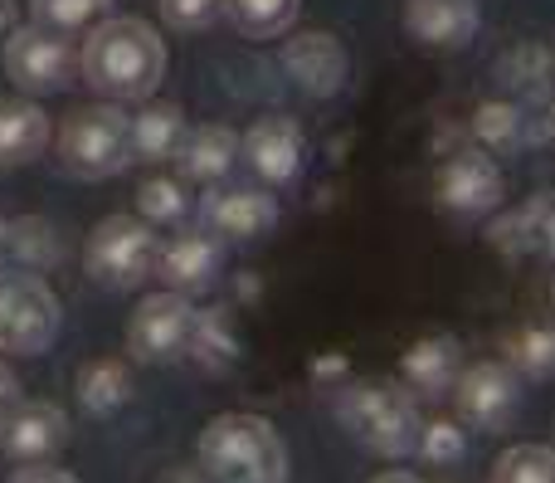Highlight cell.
Returning <instances> with one entry per match:
<instances>
[{
    "mask_svg": "<svg viewBox=\"0 0 555 483\" xmlns=\"http://www.w3.org/2000/svg\"><path fill=\"white\" fill-rule=\"evenodd\" d=\"M492 483H555V449L551 445H512L492 465Z\"/></svg>",
    "mask_w": 555,
    "mask_h": 483,
    "instance_id": "obj_26",
    "label": "cell"
},
{
    "mask_svg": "<svg viewBox=\"0 0 555 483\" xmlns=\"http://www.w3.org/2000/svg\"><path fill=\"white\" fill-rule=\"evenodd\" d=\"M224 10V0H162V20L171 29H205Z\"/></svg>",
    "mask_w": 555,
    "mask_h": 483,
    "instance_id": "obj_33",
    "label": "cell"
},
{
    "mask_svg": "<svg viewBox=\"0 0 555 483\" xmlns=\"http://www.w3.org/2000/svg\"><path fill=\"white\" fill-rule=\"evenodd\" d=\"M10 483H78L68 469H54V465H20Z\"/></svg>",
    "mask_w": 555,
    "mask_h": 483,
    "instance_id": "obj_34",
    "label": "cell"
},
{
    "mask_svg": "<svg viewBox=\"0 0 555 483\" xmlns=\"http://www.w3.org/2000/svg\"><path fill=\"white\" fill-rule=\"evenodd\" d=\"M59 156L74 176L103 181L137 162L132 152V113H122L117 103H93L68 113L64 132H59Z\"/></svg>",
    "mask_w": 555,
    "mask_h": 483,
    "instance_id": "obj_4",
    "label": "cell"
},
{
    "mask_svg": "<svg viewBox=\"0 0 555 483\" xmlns=\"http://www.w3.org/2000/svg\"><path fill=\"white\" fill-rule=\"evenodd\" d=\"M521 225H527V240H531V254H551L555 259V191H541L521 205Z\"/></svg>",
    "mask_w": 555,
    "mask_h": 483,
    "instance_id": "obj_31",
    "label": "cell"
},
{
    "mask_svg": "<svg viewBox=\"0 0 555 483\" xmlns=\"http://www.w3.org/2000/svg\"><path fill=\"white\" fill-rule=\"evenodd\" d=\"M371 483H424V479H414V474H404V469H395V474H380V479H371Z\"/></svg>",
    "mask_w": 555,
    "mask_h": 483,
    "instance_id": "obj_37",
    "label": "cell"
},
{
    "mask_svg": "<svg viewBox=\"0 0 555 483\" xmlns=\"http://www.w3.org/2000/svg\"><path fill=\"white\" fill-rule=\"evenodd\" d=\"M10 254H15V259H25L29 269H44V264H54L59 254H64V244H59V230L49 220L25 215V220L10 225Z\"/></svg>",
    "mask_w": 555,
    "mask_h": 483,
    "instance_id": "obj_28",
    "label": "cell"
},
{
    "mask_svg": "<svg viewBox=\"0 0 555 483\" xmlns=\"http://www.w3.org/2000/svg\"><path fill=\"white\" fill-rule=\"evenodd\" d=\"M191 352L205 361L210 371H224L234 361V352H240V342H234L230 322H224V308H210L195 318V338H191Z\"/></svg>",
    "mask_w": 555,
    "mask_h": 483,
    "instance_id": "obj_29",
    "label": "cell"
},
{
    "mask_svg": "<svg viewBox=\"0 0 555 483\" xmlns=\"http://www.w3.org/2000/svg\"><path fill=\"white\" fill-rule=\"evenodd\" d=\"M5 74L15 78L20 93H59L78 74V49L68 35L44 25L10 29L5 39Z\"/></svg>",
    "mask_w": 555,
    "mask_h": 483,
    "instance_id": "obj_7",
    "label": "cell"
},
{
    "mask_svg": "<svg viewBox=\"0 0 555 483\" xmlns=\"http://www.w3.org/2000/svg\"><path fill=\"white\" fill-rule=\"evenodd\" d=\"M10 29H15V0H0V49H5Z\"/></svg>",
    "mask_w": 555,
    "mask_h": 483,
    "instance_id": "obj_36",
    "label": "cell"
},
{
    "mask_svg": "<svg viewBox=\"0 0 555 483\" xmlns=\"http://www.w3.org/2000/svg\"><path fill=\"white\" fill-rule=\"evenodd\" d=\"M220 264H224V244L215 230H181L171 244H162V264L156 274L166 279V289L176 293H205L215 279H220Z\"/></svg>",
    "mask_w": 555,
    "mask_h": 483,
    "instance_id": "obj_13",
    "label": "cell"
},
{
    "mask_svg": "<svg viewBox=\"0 0 555 483\" xmlns=\"http://www.w3.org/2000/svg\"><path fill=\"white\" fill-rule=\"evenodd\" d=\"M240 156H244V137L234 132V127L205 123V127H195V132H185L176 162H181V171L191 176V181H224Z\"/></svg>",
    "mask_w": 555,
    "mask_h": 483,
    "instance_id": "obj_19",
    "label": "cell"
},
{
    "mask_svg": "<svg viewBox=\"0 0 555 483\" xmlns=\"http://www.w3.org/2000/svg\"><path fill=\"white\" fill-rule=\"evenodd\" d=\"M453 401H459V420L468 430H507L521 410V377L507 367V361H473V367L459 371V386H453Z\"/></svg>",
    "mask_w": 555,
    "mask_h": 483,
    "instance_id": "obj_9",
    "label": "cell"
},
{
    "mask_svg": "<svg viewBox=\"0 0 555 483\" xmlns=\"http://www.w3.org/2000/svg\"><path fill=\"white\" fill-rule=\"evenodd\" d=\"M507 367L527 381L555 377V328H521L507 338Z\"/></svg>",
    "mask_w": 555,
    "mask_h": 483,
    "instance_id": "obj_25",
    "label": "cell"
},
{
    "mask_svg": "<svg viewBox=\"0 0 555 483\" xmlns=\"http://www.w3.org/2000/svg\"><path fill=\"white\" fill-rule=\"evenodd\" d=\"M107 5H113V0H29V15L44 29L78 35V29H93V20L107 15Z\"/></svg>",
    "mask_w": 555,
    "mask_h": 483,
    "instance_id": "obj_27",
    "label": "cell"
},
{
    "mask_svg": "<svg viewBox=\"0 0 555 483\" xmlns=\"http://www.w3.org/2000/svg\"><path fill=\"white\" fill-rule=\"evenodd\" d=\"M20 406V381H15V371L0 361V425H5V416Z\"/></svg>",
    "mask_w": 555,
    "mask_h": 483,
    "instance_id": "obj_35",
    "label": "cell"
},
{
    "mask_svg": "<svg viewBox=\"0 0 555 483\" xmlns=\"http://www.w3.org/2000/svg\"><path fill=\"white\" fill-rule=\"evenodd\" d=\"M5 254H10V220H0V264H5Z\"/></svg>",
    "mask_w": 555,
    "mask_h": 483,
    "instance_id": "obj_38",
    "label": "cell"
},
{
    "mask_svg": "<svg viewBox=\"0 0 555 483\" xmlns=\"http://www.w3.org/2000/svg\"><path fill=\"white\" fill-rule=\"evenodd\" d=\"M185 186L176 181V176H152V181H142V191H137V211H142L146 225H171L185 215Z\"/></svg>",
    "mask_w": 555,
    "mask_h": 483,
    "instance_id": "obj_30",
    "label": "cell"
},
{
    "mask_svg": "<svg viewBox=\"0 0 555 483\" xmlns=\"http://www.w3.org/2000/svg\"><path fill=\"white\" fill-rule=\"evenodd\" d=\"M162 264V240L146 220L132 215H107L93 234H88V274L103 279L107 289H137L146 283Z\"/></svg>",
    "mask_w": 555,
    "mask_h": 483,
    "instance_id": "obj_5",
    "label": "cell"
},
{
    "mask_svg": "<svg viewBox=\"0 0 555 483\" xmlns=\"http://www.w3.org/2000/svg\"><path fill=\"white\" fill-rule=\"evenodd\" d=\"M283 68L302 93L312 98H332L346 88V74H351V59H346V45L326 29H302L283 45Z\"/></svg>",
    "mask_w": 555,
    "mask_h": 483,
    "instance_id": "obj_11",
    "label": "cell"
},
{
    "mask_svg": "<svg viewBox=\"0 0 555 483\" xmlns=\"http://www.w3.org/2000/svg\"><path fill=\"white\" fill-rule=\"evenodd\" d=\"M195 455L210 483H287V445L263 416H215Z\"/></svg>",
    "mask_w": 555,
    "mask_h": 483,
    "instance_id": "obj_2",
    "label": "cell"
},
{
    "mask_svg": "<svg viewBox=\"0 0 555 483\" xmlns=\"http://www.w3.org/2000/svg\"><path fill=\"white\" fill-rule=\"evenodd\" d=\"M336 420L356 445H365L380 459H410L420 455L424 420H420V396L400 381H356L336 401Z\"/></svg>",
    "mask_w": 555,
    "mask_h": 483,
    "instance_id": "obj_3",
    "label": "cell"
},
{
    "mask_svg": "<svg viewBox=\"0 0 555 483\" xmlns=\"http://www.w3.org/2000/svg\"><path fill=\"white\" fill-rule=\"evenodd\" d=\"M59 338V298L39 274H0V352L39 357Z\"/></svg>",
    "mask_w": 555,
    "mask_h": 483,
    "instance_id": "obj_6",
    "label": "cell"
},
{
    "mask_svg": "<svg viewBox=\"0 0 555 483\" xmlns=\"http://www.w3.org/2000/svg\"><path fill=\"white\" fill-rule=\"evenodd\" d=\"M185 142V113L176 103H152L146 98L142 113L132 117V152L137 162H166Z\"/></svg>",
    "mask_w": 555,
    "mask_h": 483,
    "instance_id": "obj_22",
    "label": "cell"
},
{
    "mask_svg": "<svg viewBox=\"0 0 555 483\" xmlns=\"http://www.w3.org/2000/svg\"><path fill=\"white\" fill-rule=\"evenodd\" d=\"M205 225L224 240H259L278 225V201L269 191H254V186H224V191L205 195Z\"/></svg>",
    "mask_w": 555,
    "mask_h": 483,
    "instance_id": "obj_15",
    "label": "cell"
},
{
    "mask_svg": "<svg viewBox=\"0 0 555 483\" xmlns=\"http://www.w3.org/2000/svg\"><path fill=\"white\" fill-rule=\"evenodd\" d=\"M459 371H463V347L453 332H434V338H420L400 361V377L404 386L414 391L420 401H443L453 396L459 386Z\"/></svg>",
    "mask_w": 555,
    "mask_h": 483,
    "instance_id": "obj_16",
    "label": "cell"
},
{
    "mask_svg": "<svg viewBox=\"0 0 555 483\" xmlns=\"http://www.w3.org/2000/svg\"><path fill=\"white\" fill-rule=\"evenodd\" d=\"M546 137H551V142H555V107H551V123H546Z\"/></svg>",
    "mask_w": 555,
    "mask_h": 483,
    "instance_id": "obj_39",
    "label": "cell"
},
{
    "mask_svg": "<svg viewBox=\"0 0 555 483\" xmlns=\"http://www.w3.org/2000/svg\"><path fill=\"white\" fill-rule=\"evenodd\" d=\"M492 74H498V84L507 88L517 103L537 107V103H546L555 88V54L546 45H537V39H527V45H512L507 54L498 59Z\"/></svg>",
    "mask_w": 555,
    "mask_h": 483,
    "instance_id": "obj_20",
    "label": "cell"
},
{
    "mask_svg": "<svg viewBox=\"0 0 555 483\" xmlns=\"http://www.w3.org/2000/svg\"><path fill=\"white\" fill-rule=\"evenodd\" d=\"M78 68L113 103H146L166 78V39L137 15L98 20L78 49Z\"/></svg>",
    "mask_w": 555,
    "mask_h": 483,
    "instance_id": "obj_1",
    "label": "cell"
},
{
    "mask_svg": "<svg viewBox=\"0 0 555 483\" xmlns=\"http://www.w3.org/2000/svg\"><path fill=\"white\" fill-rule=\"evenodd\" d=\"M302 0H224V15L234 20V29L249 39H278L293 29Z\"/></svg>",
    "mask_w": 555,
    "mask_h": 483,
    "instance_id": "obj_24",
    "label": "cell"
},
{
    "mask_svg": "<svg viewBox=\"0 0 555 483\" xmlns=\"http://www.w3.org/2000/svg\"><path fill=\"white\" fill-rule=\"evenodd\" d=\"M0 445L15 465H44L68 445V416L54 401H20L0 425Z\"/></svg>",
    "mask_w": 555,
    "mask_h": 483,
    "instance_id": "obj_12",
    "label": "cell"
},
{
    "mask_svg": "<svg viewBox=\"0 0 555 483\" xmlns=\"http://www.w3.org/2000/svg\"><path fill=\"white\" fill-rule=\"evenodd\" d=\"M49 147V117L29 98H0V166H29Z\"/></svg>",
    "mask_w": 555,
    "mask_h": 483,
    "instance_id": "obj_21",
    "label": "cell"
},
{
    "mask_svg": "<svg viewBox=\"0 0 555 483\" xmlns=\"http://www.w3.org/2000/svg\"><path fill=\"white\" fill-rule=\"evenodd\" d=\"M473 137L482 142V152H527V147H537L546 137V127L517 98H492V103H482L473 113Z\"/></svg>",
    "mask_w": 555,
    "mask_h": 483,
    "instance_id": "obj_18",
    "label": "cell"
},
{
    "mask_svg": "<svg viewBox=\"0 0 555 483\" xmlns=\"http://www.w3.org/2000/svg\"><path fill=\"white\" fill-rule=\"evenodd\" d=\"M195 318L201 313L191 308V298L176 289H162V293H146L137 303L132 322H127V352L137 361H176L191 352V338H195Z\"/></svg>",
    "mask_w": 555,
    "mask_h": 483,
    "instance_id": "obj_8",
    "label": "cell"
},
{
    "mask_svg": "<svg viewBox=\"0 0 555 483\" xmlns=\"http://www.w3.org/2000/svg\"><path fill=\"white\" fill-rule=\"evenodd\" d=\"M439 205L453 215H488L502 205V171L482 147L453 152L439 171Z\"/></svg>",
    "mask_w": 555,
    "mask_h": 483,
    "instance_id": "obj_10",
    "label": "cell"
},
{
    "mask_svg": "<svg viewBox=\"0 0 555 483\" xmlns=\"http://www.w3.org/2000/svg\"><path fill=\"white\" fill-rule=\"evenodd\" d=\"M420 455L429 459V465H459V459L468 455V440H463V430L453 425V420H434V425H424Z\"/></svg>",
    "mask_w": 555,
    "mask_h": 483,
    "instance_id": "obj_32",
    "label": "cell"
},
{
    "mask_svg": "<svg viewBox=\"0 0 555 483\" xmlns=\"http://www.w3.org/2000/svg\"><path fill=\"white\" fill-rule=\"evenodd\" d=\"M244 156H249V166L269 186L297 181V171H302V156H307L302 127H297L293 117H283V113L259 117V123L244 132Z\"/></svg>",
    "mask_w": 555,
    "mask_h": 483,
    "instance_id": "obj_14",
    "label": "cell"
},
{
    "mask_svg": "<svg viewBox=\"0 0 555 483\" xmlns=\"http://www.w3.org/2000/svg\"><path fill=\"white\" fill-rule=\"evenodd\" d=\"M478 25H482L478 0H410V5H404V29H410V39H420V45H429V49L473 45Z\"/></svg>",
    "mask_w": 555,
    "mask_h": 483,
    "instance_id": "obj_17",
    "label": "cell"
},
{
    "mask_svg": "<svg viewBox=\"0 0 555 483\" xmlns=\"http://www.w3.org/2000/svg\"><path fill=\"white\" fill-rule=\"evenodd\" d=\"M78 401L88 416H117L132 401V367L122 357H98L78 371Z\"/></svg>",
    "mask_w": 555,
    "mask_h": 483,
    "instance_id": "obj_23",
    "label": "cell"
}]
</instances>
